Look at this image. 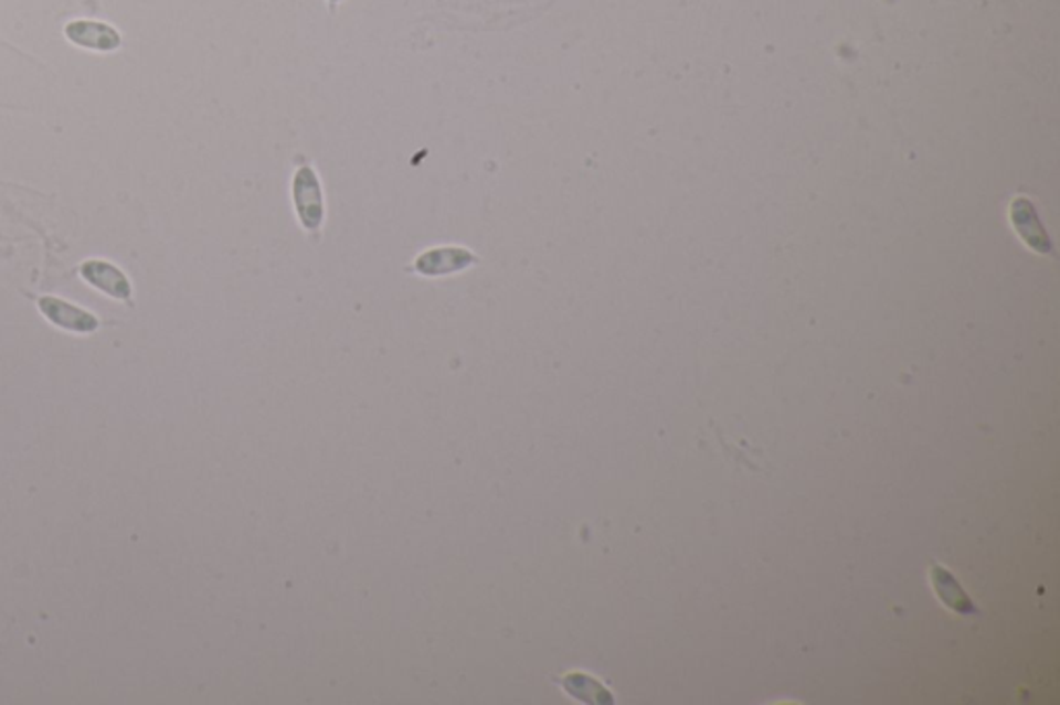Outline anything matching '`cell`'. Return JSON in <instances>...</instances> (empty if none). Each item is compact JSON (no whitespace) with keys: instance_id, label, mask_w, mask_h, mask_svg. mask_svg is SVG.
Returning a JSON list of instances; mask_svg holds the SVG:
<instances>
[{"instance_id":"obj_2","label":"cell","mask_w":1060,"mask_h":705,"mask_svg":"<svg viewBox=\"0 0 1060 705\" xmlns=\"http://www.w3.org/2000/svg\"><path fill=\"white\" fill-rule=\"evenodd\" d=\"M477 263L479 257L464 246H437L421 253L414 259L413 269L418 276H425V278H442V276L460 274Z\"/></svg>"},{"instance_id":"obj_3","label":"cell","mask_w":1060,"mask_h":705,"mask_svg":"<svg viewBox=\"0 0 1060 705\" xmlns=\"http://www.w3.org/2000/svg\"><path fill=\"white\" fill-rule=\"evenodd\" d=\"M38 311L42 317L63 331L89 335L99 329V319L94 312L85 311L82 307L66 302L59 296H42L38 298Z\"/></svg>"},{"instance_id":"obj_4","label":"cell","mask_w":1060,"mask_h":705,"mask_svg":"<svg viewBox=\"0 0 1060 705\" xmlns=\"http://www.w3.org/2000/svg\"><path fill=\"white\" fill-rule=\"evenodd\" d=\"M65 38L77 49L92 52H116L123 46V35L110 23L96 19H73L65 25Z\"/></svg>"},{"instance_id":"obj_7","label":"cell","mask_w":1060,"mask_h":705,"mask_svg":"<svg viewBox=\"0 0 1060 705\" xmlns=\"http://www.w3.org/2000/svg\"><path fill=\"white\" fill-rule=\"evenodd\" d=\"M930 577H932L934 591H936V596L941 598L944 607L951 608V610L957 612V615H967V617L977 615L974 600L967 596V591L961 588L957 577L951 574L948 569H944L941 565H932Z\"/></svg>"},{"instance_id":"obj_8","label":"cell","mask_w":1060,"mask_h":705,"mask_svg":"<svg viewBox=\"0 0 1060 705\" xmlns=\"http://www.w3.org/2000/svg\"><path fill=\"white\" fill-rule=\"evenodd\" d=\"M560 685H562L563 691L579 699L582 704L591 705H613L615 704V697H613L612 691L607 690L605 685H601L596 679L589 676L584 673H570L565 674L560 679Z\"/></svg>"},{"instance_id":"obj_6","label":"cell","mask_w":1060,"mask_h":705,"mask_svg":"<svg viewBox=\"0 0 1060 705\" xmlns=\"http://www.w3.org/2000/svg\"><path fill=\"white\" fill-rule=\"evenodd\" d=\"M1010 222L1017 234L1029 248L1040 255H1050L1054 250L1048 232L1043 228L1042 220L1036 212L1034 203L1027 197H1017L1010 203Z\"/></svg>"},{"instance_id":"obj_5","label":"cell","mask_w":1060,"mask_h":705,"mask_svg":"<svg viewBox=\"0 0 1060 705\" xmlns=\"http://www.w3.org/2000/svg\"><path fill=\"white\" fill-rule=\"evenodd\" d=\"M82 276L92 288L99 290L102 295L110 296L115 300L131 302L132 286L129 278L125 276L123 269H118L115 263L104 261V259H87L80 267Z\"/></svg>"},{"instance_id":"obj_9","label":"cell","mask_w":1060,"mask_h":705,"mask_svg":"<svg viewBox=\"0 0 1060 705\" xmlns=\"http://www.w3.org/2000/svg\"><path fill=\"white\" fill-rule=\"evenodd\" d=\"M328 2H330L331 9H336V4H340L342 0H328Z\"/></svg>"},{"instance_id":"obj_1","label":"cell","mask_w":1060,"mask_h":705,"mask_svg":"<svg viewBox=\"0 0 1060 705\" xmlns=\"http://www.w3.org/2000/svg\"><path fill=\"white\" fill-rule=\"evenodd\" d=\"M293 201L300 226L311 234H319L326 220L324 189L311 165H300L293 179Z\"/></svg>"}]
</instances>
